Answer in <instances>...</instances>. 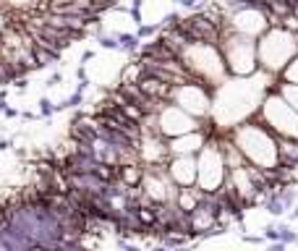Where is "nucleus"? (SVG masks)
Returning <instances> with one entry per match:
<instances>
[{"label": "nucleus", "instance_id": "f03ea898", "mask_svg": "<svg viewBox=\"0 0 298 251\" xmlns=\"http://www.w3.org/2000/svg\"><path fill=\"white\" fill-rule=\"evenodd\" d=\"M277 147H280V160L298 165V139H280Z\"/></svg>", "mask_w": 298, "mask_h": 251}, {"label": "nucleus", "instance_id": "39448f33", "mask_svg": "<svg viewBox=\"0 0 298 251\" xmlns=\"http://www.w3.org/2000/svg\"><path fill=\"white\" fill-rule=\"evenodd\" d=\"M280 29H285L288 34H295L298 37V18L290 13V16H285L283 21H280Z\"/></svg>", "mask_w": 298, "mask_h": 251}, {"label": "nucleus", "instance_id": "1a4fd4ad", "mask_svg": "<svg viewBox=\"0 0 298 251\" xmlns=\"http://www.w3.org/2000/svg\"><path fill=\"white\" fill-rule=\"evenodd\" d=\"M29 251H47V248H42V246H34V248H29Z\"/></svg>", "mask_w": 298, "mask_h": 251}, {"label": "nucleus", "instance_id": "6e6552de", "mask_svg": "<svg viewBox=\"0 0 298 251\" xmlns=\"http://www.w3.org/2000/svg\"><path fill=\"white\" fill-rule=\"evenodd\" d=\"M293 16L298 18V3H293Z\"/></svg>", "mask_w": 298, "mask_h": 251}, {"label": "nucleus", "instance_id": "7ed1b4c3", "mask_svg": "<svg viewBox=\"0 0 298 251\" xmlns=\"http://www.w3.org/2000/svg\"><path fill=\"white\" fill-rule=\"evenodd\" d=\"M280 79H283L285 84H295V87H298V55H295V58H293V61L283 68Z\"/></svg>", "mask_w": 298, "mask_h": 251}, {"label": "nucleus", "instance_id": "423d86ee", "mask_svg": "<svg viewBox=\"0 0 298 251\" xmlns=\"http://www.w3.org/2000/svg\"><path fill=\"white\" fill-rule=\"evenodd\" d=\"M73 136H76V139H81V142H92V139H95V133H92V131L84 128V126L79 128V123L73 126Z\"/></svg>", "mask_w": 298, "mask_h": 251}, {"label": "nucleus", "instance_id": "20e7f679", "mask_svg": "<svg viewBox=\"0 0 298 251\" xmlns=\"http://www.w3.org/2000/svg\"><path fill=\"white\" fill-rule=\"evenodd\" d=\"M277 92H280V94L298 110V87H295V84H285V81H283L280 87H277Z\"/></svg>", "mask_w": 298, "mask_h": 251}, {"label": "nucleus", "instance_id": "0eeeda50", "mask_svg": "<svg viewBox=\"0 0 298 251\" xmlns=\"http://www.w3.org/2000/svg\"><path fill=\"white\" fill-rule=\"evenodd\" d=\"M123 176H126V181H128V183H136L141 173L136 170V167H123Z\"/></svg>", "mask_w": 298, "mask_h": 251}, {"label": "nucleus", "instance_id": "f257e3e1", "mask_svg": "<svg viewBox=\"0 0 298 251\" xmlns=\"http://www.w3.org/2000/svg\"><path fill=\"white\" fill-rule=\"evenodd\" d=\"M220 42H222V50H225V63H228L230 73L249 76V73L256 71V66H259V47H256L254 40L230 32L228 37H220Z\"/></svg>", "mask_w": 298, "mask_h": 251}]
</instances>
